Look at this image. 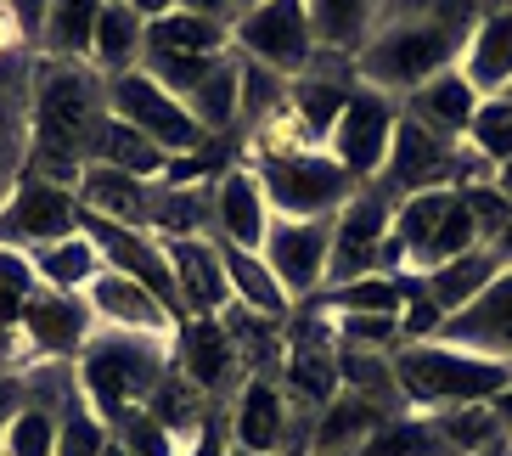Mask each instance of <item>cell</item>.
Returning <instances> with one entry per match:
<instances>
[{"label": "cell", "instance_id": "3957f363", "mask_svg": "<svg viewBox=\"0 0 512 456\" xmlns=\"http://www.w3.org/2000/svg\"><path fill=\"white\" fill-rule=\"evenodd\" d=\"M456 51H462V29L451 17H394L377 23L372 40L355 51V85H372L400 102L422 79L456 68Z\"/></svg>", "mask_w": 512, "mask_h": 456}, {"label": "cell", "instance_id": "2e32d148", "mask_svg": "<svg viewBox=\"0 0 512 456\" xmlns=\"http://www.w3.org/2000/svg\"><path fill=\"white\" fill-rule=\"evenodd\" d=\"M85 304H91L96 327H113V333H141V338H164V344L181 333V321L169 316V304L119 271H96L91 288H85Z\"/></svg>", "mask_w": 512, "mask_h": 456}, {"label": "cell", "instance_id": "bcb514c9", "mask_svg": "<svg viewBox=\"0 0 512 456\" xmlns=\"http://www.w3.org/2000/svg\"><path fill=\"white\" fill-rule=\"evenodd\" d=\"M332 333H338V344H355V350H400V321L394 316H332Z\"/></svg>", "mask_w": 512, "mask_h": 456}, {"label": "cell", "instance_id": "ab89813d", "mask_svg": "<svg viewBox=\"0 0 512 456\" xmlns=\"http://www.w3.org/2000/svg\"><path fill=\"white\" fill-rule=\"evenodd\" d=\"M428 423H434L445 456H473V451L501 440L507 417H501L496 406H439V417H428Z\"/></svg>", "mask_w": 512, "mask_h": 456}, {"label": "cell", "instance_id": "9c48e42d", "mask_svg": "<svg viewBox=\"0 0 512 456\" xmlns=\"http://www.w3.org/2000/svg\"><path fill=\"white\" fill-rule=\"evenodd\" d=\"M394 226V198L377 181L355 186L338 214H332V243H327V288H344L355 276L383 271V243Z\"/></svg>", "mask_w": 512, "mask_h": 456}, {"label": "cell", "instance_id": "ffe728a7", "mask_svg": "<svg viewBox=\"0 0 512 456\" xmlns=\"http://www.w3.org/2000/svg\"><path fill=\"white\" fill-rule=\"evenodd\" d=\"M389 417H406V411H389V406H377V400H366V395L338 389V395L310 417V456H355Z\"/></svg>", "mask_w": 512, "mask_h": 456}, {"label": "cell", "instance_id": "f35d334b", "mask_svg": "<svg viewBox=\"0 0 512 456\" xmlns=\"http://www.w3.org/2000/svg\"><path fill=\"white\" fill-rule=\"evenodd\" d=\"M186 113L197 119V130H203L209 141L226 136V130H237V51H226L220 68L186 96Z\"/></svg>", "mask_w": 512, "mask_h": 456}, {"label": "cell", "instance_id": "8992f818", "mask_svg": "<svg viewBox=\"0 0 512 456\" xmlns=\"http://www.w3.org/2000/svg\"><path fill=\"white\" fill-rule=\"evenodd\" d=\"M310 417L316 411H299L276 378H242L231 395L226 440L231 451L254 456H310Z\"/></svg>", "mask_w": 512, "mask_h": 456}, {"label": "cell", "instance_id": "f546056e", "mask_svg": "<svg viewBox=\"0 0 512 456\" xmlns=\"http://www.w3.org/2000/svg\"><path fill=\"white\" fill-rule=\"evenodd\" d=\"M220 265H226L231 304H248V310H259V316H276V321L293 316V299L282 293V282H276V271L265 265V254L220 243Z\"/></svg>", "mask_w": 512, "mask_h": 456}, {"label": "cell", "instance_id": "681fc988", "mask_svg": "<svg viewBox=\"0 0 512 456\" xmlns=\"http://www.w3.org/2000/svg\"><path fill=\"white\" fill-rule=\"evenodd\" d=\"M220 423H226V417L203 423V428H197V434H192V440H186L175 456H231V440H226V428H220Z\"/></svg>", "mask_w": 512, "mask_h": 456}, {"label": "cell", "instance_id": "5bb4252c", "mask_svg": "<svg viewBox=\"0 0 512 456\" xmlns=\"http://www.w3.org/2000/svg\"><path fill=\"white\" fill-rule=\"evenodd\" d=\"M96 333L91 321V304H85V293H51L40 288L29 304H23V316H17V338H23V350L34 355V361L46 366H74V355L85 350V338Z\"/></svg>", "mask_w": 512, "mask_h": 456}, {"label": "cell", "instance_id": "d4e9b609", "mask_svg": "<svg viewBox=\"0 0 512 456\" xmlns=\"http://www.w3.org/2000/svg\"><path fill=\"white\" fill-rule=\"evenodd\" d=\"M220 321H226V338H231V350H237L242 378H282L287 321L259 316V310H248V304H226Z\"/></svg>", "mask_w": 512, "mask_h": 456}, {"label": "cell", "instance_id": "6f0895ef", "mask_svg": "<svg viewBox=\"0 0 512 456\" xmlns=\"http://www.w3.org/2000/svg\"><path fill=\"white\" fill-rule=\"evenodd\" d=\"M501 102H507V107H512V85H507V91H501Z\"/></svg>", "mask_w": 512, "mask_h": 456}, {"label": "cell", "instance_id": "836d02e7", "mask_svg": "<svg viewBox=\"0 0 512 456\" xmlns=\"http://www.w3.org/2000/svg\"><path fill=\"white\" fill-rule=\"evenodd\" d=\"M338 389L366 395L389 411H406V389H400V372H394V350H355V344H338Z\"/></svg>", "mask_w": 512, "mask_h": 456}, {"label": "cell", "instance_id": "277c9868", "mask_svg": "<svg viewBox=\"0 0 512 456\" xmlns=\"http://www.w3.org/2000/svg\"><path fill=\"white\" fill-rule=\"evenodd\" d=\"M394 372L406 389V406H490L512 389V366L490 355L456 350L445 338H417L394 350Z\"/></svg>", "mask_w": 512, "mask_h": 456}, {"label": "cell", "instance_id": "9a60e30c", "mask_svg": "<svg viewBox=\"0 0 512 456\" xmlns=\"http://www.w3.org/2000/svg\"><path fill=\"white\" fill-rule=\"evenodd\" d=\"M169 366H175L181 378H192L214 406H220L226 395H237V383H242L237 350H231L226 321L220 316H186L181 333H175V344H169Z\"/></svg>", "mask_w": 512, "mask_h": 456}, {"label": "cell", "instance_id": "c3c4849f", "mask_svg": "<svg viewBox=\"0 0 512 456\" xmlns=\"http://www.w3.org/2000/svg\"><path fill=\"white\" fill-rule=\"evenodd\" d=\"M23 406H29V372H0V434L12 428Z\"/></svg>", "mask_w": 512, "mask_h": 456}, {"label": "cell", "instance_id": "cb8c5ba5", "mask_svg": "<svg viewBox=\"0 0 512 456\" xmlns=\"http://www.w3.org/2000/svg\"><path fill=\"white\" fill-rule=\"evenodd\" d=\"M152 237H214V181H152Z\"/></svg>", "mask_w": 512, "mask_h": 456}, {"label": "cell", "instance_id": "f6af8a7d", "mask_svg": "<svg viewBox=\"0 0 512 456\" xmlns=\"http://www.w3.org/2000/svg\"><path fill=\"white\" fill-rule=\"evenodd\" d=\"M220 57H226V51H214V57H164V51H152V57H141V68H147L169 96H181V102H186V96H192L197 85L220 68Z\"/></svg>", "mask_w": 512, "mask_h": 456}, {"label": "cell", "instance_id": "52a82bcc", "mask_svg": "<svg viewBox=\"0 0 512 456\" xmlns=\"http://www.w3.org/2000/svg\"><path fill=\"white\" fill-rule=\"evenodd\" d=\"M231 51L259 68H271L282 79L310 74L316 62V34H310V12L304 0H259L231 17Z\"/></svg>", "mask_w": 512, "mask_h": 456}, {"label": "cell", "instance_id": "11a10c76", "mask_svg": "<svg viewBox=\"0 0 512 456\" xmlns=\"http://www.w3.org/2000/svg\"><path fill=\"white\" fill-rule=\"evenodd\" d=\"M496 192H501V198H507V203H512V158H507V164H501V169H496Z\"/></svg>", "mask_w": 512, "mask_h": 456}, {"label": "cell", "instance_id": "680465c9", "mask_svg": "<svg viewBox=\"0 0 512 456\" xmlns=\"http://www.w3.org/2000/svg\"><path fill=\"white\" fill-rule=\"evenodd\" d=\"M242 6H259V0H237V12H242Z\"/></svg>", "mask_w": 512, "mask_h": 456}, {"label": "cell", "instance_id": "603a6c76", "mask_svg": "<svg viewBox=\"0 0 512 456\" xmlns=\"http://www.w3.org/2000/svg\"><path fill=\"white\" fill-rule=\"evenodd\" d=\"M456 68L473 91L490 102L512 85V12H484L473 29L462 34V51H456Z\"/></svg>", "mask_w": 512, "mask_h": 456}, {"label": "cell", "instance_id": "e575fe53", "mask_svg": "<svg viewBox=\"0 0 512 456\" xmlns=\"http://www.w3.org/2000/svg\"><path fill=\"white\" fill-rule=\"evenodd\" d=\"M91 164H113V169H124V175H141V181H164L169 152H158L141 130H130L124 119L107 113L96 141H91Z\"/></svg>", "mask_w": 512, "mask_h": 456}, {"label": "cell", "instance_id": "d6a6232c", "mask_svg": "<svg viewBox=\"0 0 512 456\" xmlns=\"http://www.w3.org/2000/svg\"><path fill=\"white\" fill-rule=\"evenodd\" d=\"M107 0H46L40 17V51L51 62H91V34Z\"/></svg>", "mask_w": 512, "mask_h": 456}, {"label": "cell", "instance_id": "8d00e7d4", "mask_svg": "<svg viewBox=\"0 0 512 456\" xmlns=\"http://www.w3.org/2000/svg\"><path fill=\"white\" fill-rule=\"evenodd\" d=\"M400 304H406V276H389V271L355 276L344 288L321 293V310H332V316H394L400 321Z\"/></svg>", "mask_w": 512, "mask_h": 456}, {"label": "cell", "instance_id": "83f0119b", "mask_svg": "<svg viewBox=\"0 0 512 456\" xmlns=\"http://www.w3.org/2000/svg\"><path fill=\"white\" fill-rule=\"evenodd\" d=\"M310 12V34H316V51H332V57H349L372 40L377 29V12L383 0H304Z\"/></svg>", "mask_w": 512, "mask_h": 456}, {"label": "cell", "instance_id": "ee69618b", "mask_svg": "<svg viewBox=\"0 0 512 456\" xmlns=\"http://www.w3.org/2000/svg\"><path fill=\"white\" fill-rule=\"evenodd\" d=\"M355 456H445V445L428 417H389Z\"/></svg>", "mask_w": 512, "mask_h": 456}, {"label": "cell", "instance_id": "484cf974", "mask_svg": "<svg viewBox=\"0 0 512 456\" xmlns=\"http://www.w3.org/2000/svg\"><path fill=\"white\" fill-rule=\"evenodd\" d=\"M501 276V259H496V248L490 243H479V248H467V254H456V259H445V265H434L428 276H417L422 282V293L434 299V310L439 316H456L462 304H473L490 282Z\"/></svg>", "mask_w": 512, "mask_h": 456}, {"label": "cell", "instance_id": "9f6ffc18", "mask_svg": "<svg viewBox=\"0 0 512 456\" xmlns=\"http://www.w3.org/2000/svg\"><path fill=\"white\" fill-rule=\"evenodd\" d=\"M473 456H512V445H501V440H496V445H484V451H473Z\"/></svg>", "mask_w": 512, "mask_h": 456}, {"label": "cell", "instance_id": "4fadbf2b", "mask_svg": "<svg viewBox=\"0 0 512 456\" xmlns=\"http://www.w3.org/2000/svg\"><path fill=\"white\" fill-rule=\"evenodd\" d=\"M327 243H332V220H276L265 231V265L276 271L282 293L293 304H310L327 293Z\"/></svg>", "mask_w": 512, "mask_h": 456}, {"label": "cell", "instance_id": "816d5d0a", "mask_svg": "<svg viewBox=\"0 0 512 456\" xmlns=\"http://www.w3.org/2000/svg\"><path fill=\"white\" fill-rule=\"evenodd\" d=\"M175 12H197V17H214V23H231V17H237V0H175Z\"/></svg>", "mask_w": 512, "mask_h": 456}, {"label": "cell", "instance_id": "7402d4cb", "mask_svg": "<svg viewBox=\"0 0 512 456\" xmlns=\"http://www.w3.org/2000/svg\"><path fill=\"white\" fill-rule=\"evenodd\" d=\"M479 102H484V96L462 79V68H445V74L422 79L417 91H406L400 113H406V119H417L422 130L445 136V141H462L467 124H473V113H479Z\"/></svg>", "mask_w": 512, "mask_h": 456}, {"label": "cell", "instance_id": "b9f144b4", "mask_svg": "<svg viewBox=\"0 0 512 456\" xmlns=\"http://www.w3.org/2000/svg\"><path fill=\"white\" fill-rule=\"evenodd\" d=\"M0 456H57V406L29 395V406L0 434Z\"/></svg>", "mask_w": 512, "mask_h": 456}, {"label": "cell", "instance_id": "ac0fdd59", "mask_svg": "<svg viewBox=\"0 0 512 456\" xmlns=\"http://www.w3.org/2000/svg\"><path fill=\"white\" fill-rule=\"evenodd\" d=\"M271 231V203L259 192V175L248 164H231L214 175V243L231 248H265Z\"/></svg>", "mask_w": 512, "mask_h": 456}, {"label": "cell", "instance_id": "74e56055", "mask_svg": "<svg viewBox=\"0 0 512 456\" xmlns=\"http://www.w3.org/2000/svg\"><path fill=\"white\" fill-rule=\"evenodd\" d=\"M107 440H113V423L68 383V395L57 400V456H102Z\"/></svg>", "mask_w": 512, "mask_h": 456}, {"label": "cell", "instance_id": "44dd1931", "mask_svg": "<svg viewBox=\"0 0 512 456\" xmlns=\"http://www.w3.org/2000/svg\"><path fill=\"white\" fill-rule=\"evenodd\" d=\"M74 198L91 220H113V226H136L147 231V209H152V181L124 175L113 164H85L74 181Z\"/></svg>", "mask_w": 512, "mask_h": 456}, {"label": "cell", "instance_id": "d590c367", "mask_svg": "<svg viewBox=\"0 0 512 456\" xmlns=\"http://www.w3.org/2000/svg\"><path fill=\"white\" fill-rule=\"evenodd\" d=\"M29 265H34V276H40V288L85 293L91 288V276L102 271V254H96V243L79 231V237H62V243H51V248H34Z\"/></svg>", "mask_w": 512, "mask_h": 456}, {"label": "cell", "instance_id": "91938a15", "mask_svg": "<svg viewBox=\"0 0 512 456\" xmlns=\"http://www.w3.org/2000/svg\"><path fill=\"white\" fill-rule=\"evenodd\" d=\"M231 456H254V451H231Z\"/></svg>", "mask_w": 512, "mask_h": 456}, {"label": "cell", "instance_id": "6da1fadb", "mask_svg": "<svg viewBox=\"0 0 512 456\" xmlns=\"http://www.w3.org/2000/svg\"><path fill=\"white\" fill-rule=\"evenodd\" d=\"M107 119V79L91 62H40L29 91V147L34 175L74 186L91 164V141Z\"/></svg>", "mask_w": 512, "mask_h": 456}, {"label": "cell", "instance_id": "db71d44e", "mask_svg": "<svg viewBox=\"0 0 512 456\" xmlns=\"http://www.w3.org/2000/svg\"><path fill=\"white\" fill-rule=\"evenodd\" d=\"M490 248H496L501 271H512V220H507V231H501V237H496V243H490Z\"/></svg>", "mask_w": 512, "mask_h": 456}, {"label": "cell", "instance_id": "e0dca14e", "mask_svg": "<svg viewBox=\"0 0 512 456\" xmlns=\"http://www.w3.org/2000/svg\"><path fill=\"white\" fill-rule=\"evenodd\" d=\"M434 338H445V344H456V350H473V355H490V361H507L512 366V271H501L473 304H462L456 316L439 321Z\"/></svg>", "mask_w": 512, "mask_h": 456}, {"label": "cell", "instance_id": "f1b7e54d", "mask_svg": "<svg viewBox=\"0 0 512 456\" xmlns=\"http://www.w3.org/2000/svg\"><path fill=\"white\" fill-rule=\"evenodd\" d=\"M349 79H338V74H299V79H287V119L299 124L304 136L316 141V147H327V136H332V124H338V113H344V102H349Z\"/></svg>", "mask_w": 512, "mask_h": 456}, {"label": "cell", "instance_id": "7c38bea8", "mask_svg": "<svg viewBox=\"0 0 512 456\" xmlns=\"http://www.w3.org/2000/svg\"><path fill=\"white\" fill-rule=\"evenodd\" d=\"M456 152H462V141H445L400 113L389 152H383V169H377V186L394 203L417 198V192H445V186H456Z\"/></svg>", "mask_w": 512, "mask_h": 456}, {"label": "cell", "instance_id": "4dcf8cb0", "mask_svg": "<svg viewBox=\"0 0 512 456\" xmlns=\"http://www.w3.org/2000/svg\"><path fill=\"white\" fill-rule=\"evenodd\" d=\"M164 51V57H214V51H231V23H214V17L197 12H158L147 17V57Z\"/></svg>", "mask_w": 512, "mask_h": 456}, {"label": "cell", "instance_id": "4316f807", "mask_svg": "<svg viewBox=\"0 0 512 456\" xmlns=\"http://www.w3.org/2000/svg\"><path fill=\"white\" fill-rule=\"evenodd\" d=\"M141 57H147V17L119 6V0H107L91 34V68L102 79H119V74H136Z\"/></svg>", "mask_w": 512, "mask_h": 456}, {"label": "cell", "instance_id": "7bdbcfd3", "mask_svg": "<svg viewBox=\"0 0 512 456\" xmlns=\"http://www.w3.org/2000/svg\"><path fill=\"white\" fill-rule=\"evenodd\" d=\"M462 147L479 158V164L501 169L512 158V107L501 102V96H490V102H479V113H473V124H467Z\"/></svg>", "mask_w": 512, "mask_h": 456}, {"label": "cell", "instance_id": "60d3db41", "mask_svg": "<svg viewBox=\"0 0 512 456\" xmlns=\"http://www.w3.org/2000/svg\"><path fill=\"white\" fill-rule=\"evenodd\" d=\"M287 107V79L271 74V68H259V62L237 57V124H265L271 113Z\"/></svg>", "mask_w": 512, "mask_h": 456}, {"label": "cell", "instance_id": "ba28073f", "mask_svg": "<svg viewBox=\"0 0 512 456\" xmlns=\"http://www.w3.org/2000/svg\"><path fill=\"white\" fill-rule=\"evenodd\" d=\"M107 113L124 119L130 130H141V136H147L158 152H169V158H203V152H209V136L197 130V119L186 113V102L169 96L147 68L107 79Z\"/></svg>", "mask_w": 512, "mask_h": 456}, {"label": "cell", "instance_id": "1f68e13d", "mask_svg": "<svg viewBox=\"0 0 512 456\" xmlns=\"http://www.w3.org/2000/svg\"><path fill=\"white\" fill-rule=\"evenodd\" d=\"M141 411H147V417H152L158 428H164V434H169L175 445H186L203 423H214V400L203 395V389H197L192 378H181L175 366H169L164 378H158V389L147 395V406H141Z\"/></svg>", "mask_w": 512, "mask_h": 456}, {"label": "cell", "instance_id": "7dc6e473", "mask_svg": "<svg viewBox=\"0 0 512 456\" xmlns=\"http://www.w3.org/2000/svg\"><path fill=\"white\" fill-rule=\"evenodd\" d=\"M467 203V214H473V226H479V243H496L501 231H507L512 220V203L496 192V181H479V186H456Z\"/></svg>", "mask_w": 512, "mask_h": 456}, {"label": "cell", "instance_id": "f907efd6", "mask_svg": "<svg viewBox=\"0 0 512 456\" xmlns=\"http://www.w3.org/2000/svg\"><path fill=\"white\" fill-rule=\"evenodd\" d=\"M6 12L17 17V29L29 34V40H40V17H46V0H6Z\"/></svg>", "mask_w": 512, "mask_h": 456}, {"label": "cell", "instance_id": "30bf717a", "mask_svg": "<svg viewBox=\"0 0 512 456\" xmlns=\"http://www.w3.org/2000/svg\"><path fill=\"white\" fill-rule=\"evenodd\" d=\"M79 226H85V209H79L74 186L46 181V175H23L0 203V248H17V254L79 237Z\"/></svg>", "mask_w": 512, "mask_h": 456}, {"label": "cell", "instance_id": "d6986e66", "mask_svg": "<svg viewBox=\"0 0 512 456\" xmlns=\"http://www.w3.org/2000/svg\"><path fill=\"white\" fill-rule=\"evenodd\" d=\"M169 248V271H175V293H181L186 316H220L231 304L226 265H220V243L214 237H175Z\"/></svg>", "mask_w": 512, "mask_h": 456}, {"label": "cell", "instance_id": "8fae6325", "mask_svg": "<svg viewBox=\"0 0 512 456\" xmlns=\"http://www.w3.org/2000/svg\"><path fill=\"white\" fill-rule=\"evenodd\" d=\"M394 124H400V102L383 96V91H372V85H355L349 102H344V113H338V124H332V136H327L332 164L344 169L355 186L377 181Z\"/></svg>", "mask_w": 512, "mask_h": 456}, {"label": "cell", "instance_id": "7a4b0ae2", "mask_svg": "<svg viewBox=\"0 0 512 456\" xmlns=\"http://www.w3.org/2000/svg\"><path fill=\"white\" fill-rule=\"evenodd\" d=\"M169 344H175V338H169ZM169 344L164 338L96 327V333L85 338V350L74 355V389L102 411L107 423H119V417L147 406V395L169 372Z\"/></svg>", "mask_w": 512, "mask_h": 456}, {"label": "cell", "instance_id": "5b68a950", "mask_svg": "<svg viewBox=\"0 0 512 456\" xmlns=\"http://www.w3.org/2000/svg\"><path fill=\"white\" fill-rule=\"evenodd\" d=\"M248 169L259 175V192L276 220H332L338 203L355 192L344 169L332 164L327 147H293V152H254Z\"/></svg>", "mask_w": 512, "mask_h": 456}, {"label": "cell", "instance_id": "f5cc1de1", "mask_svg": "<svg viewBox=\"0 0 512 456\" xmlns=\"http://www.w3.org/2000/svg\"><path fill=\"white\" fill-rule=\"evenodd\" d=\"M119 6H130V12H141V17H158V12H169L175 0H119Z\"/></svg>", "mask_w": 512, "mask_h": 456}]
</instances>
